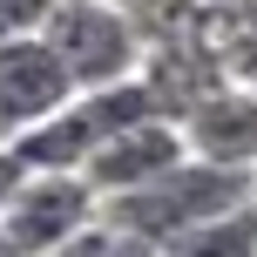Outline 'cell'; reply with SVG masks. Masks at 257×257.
Here are the masks:
<instances>
[{"label":"cell","mask_w":257,"mask_h":257,"mask_svg":"<svg viewBox=\"0 0 257 257\" xmlns=\"http://www.w3.org/2000/svg\"><path fill=\"white\" fill-rule=\"evenodd\" d=\"M257 203V169H217V163H176L169 176H156L149 190H128V196H108L102 203V223H115L122 237L149 244L163 257L169 244H183L190 230L230 217V210Z\"/></svg>","instance_id":"6da1fadb"},{"label":"cell","mask_w":257,"mask_h":257,"mask_svg":"<svg viewBox=\"0 0 257 257\" xmlns=\"http://www.w3.org/2000/svg\"><path fill=\"white\" fill-rule=\"evenodd\" d=\"M41 41L68 61L81 95L136 81V68H142V34H136V14L122 0H61Z\"/></svg>","instance_id":"7a4b0ae2"},{"label":"cell","mask_w":257,"mask_h":257,"mask_svg":"<svg viewBox=\"0 0 257 257\" xmlns=\"http://www.w3.org/2000/svg\"><path fill=\"white\" fill-rule=\"evenodd\" d=\"M75 102H81L75 75H68V61L41 34L0 41V142H21L27 128L54 122L61 108H75Z\"/></svg>","instance_id":"3957f363"},{"label":"cell","mask_w":257,"mask_h":257,"mask_svg":"<svg viewBox=\"0 0 257 257\" xmlns=\"http://www.w3.org/2000/svg\"><path fill=\"white\" fill-rule=\"evenodd\" d=\"M0 223L27 257H54L102 223V190L88 176H27Z\"/></svg>","instance_id":"277c9868"},{"label":"cell","mask_w":257,"mask_h":257,"mask_svg":"<svg viewBox=\"0 0 257 257\" xmlns=\"http://www.w3.org/2000/svg\"><path fill=\"white\" fill-rule=\"evenodd\" d=\"M176 163H190V142H183V122H142V128H122V136H108L102 149H95L88 163V183L108 196H128V190H149L156 176H169Z\"/></svg>","instance_id":"5b68a950"},{"label":"cell","mask_w":257,"mask_h":257,"mask_svg":"<svg viewBox=\"0 0 257 257\" xmlns=\"http://www.w3.org/2000/svg\"><path fill=\"white\" fill-rule=\"evenodd\" d=\"M183 142L196 163L217 169H257V95L250 88H217L183 115Z\"/></svg>","instance_id":"8992f818"},{"label":"cell","mask_w":257,"mask_h":257,"mask_svg":"<svg viewBox=\"0 0 257 257\" xmlns=\"http://www.w3.org/2000/svg\"><path fill=\"white\" fill-rule=\"evenodd\" d=\"M95 149H102V136H95V122H88V115H81V102H75V108H61L54 122L27 128V136L14 142V156L27 163V176H88Z\"/></svg>","instance_id":"52a82bcc"},{"label":"cell","mask_w":257,"mask_h":257,"mask_svg":"<svg viewBox=\"0 0 257 257\" xmlns=\"http://www.w3.org/2000/svg\"><path fill=\"white\" fill-rule=\"evenodd\" d=\"M163 257H257V203L230 210V217L203 223V230H190L183 244H169Z\"/></svg>","instance_id":"ba28073f"},{"label":"cell","mask_w":257,"mask_h":257,"mask_svg":"<svg viewBox=\"0 0 257 257\" xmlns=\"http://www.w3.org/2000/svg\"><path fill=\"white\" fill-rule=\"evenodd\" d=\"M54 7H61V0H0V41H27V34H48Z\"/></svg>","instance_id":"9c48e42d"},{"label":"cell","mask_w":257,"mask_h":257,"mask_svg":"<svg viewBox=\"0 0 257 257\" xmlns=\"http://www.w3.org/2000/svg\"><path fill=\"white\" fill-rule=\"evenodd\" d=\"M21 183H27V163L14 156V142H0V217H7V203L21 196Z\"/></svg>","instance_id":"30bf717a"},{"label":"cell","mask_w":257,"mask_h":257,"mask_svg":"<svg viewBox=\"0 0 257 257\" xmlns=\"http://www.w3.org/2000/svg\"><path fill=\"white\" fill-rule=\"evenodd\" d=\"M0 257H27V250H21V244L7 237V223H0Z\"/></svg>","instance_id":"8fae6325"},{"label":"cell","mask_w":257,"mask_h":257,"mask_svg":"<svg viewBox=\"0 0 257 257\" xmlns=\"http://www.w3.org/2000/svg\"><path fill=\"white\" fill-rule=\"evenodd\" d=\"M244 88H250V95H257V61H250V75H244Z\"/></svg>","instance_id":"7c38bea8"}]
</instances>
